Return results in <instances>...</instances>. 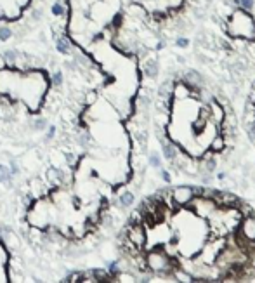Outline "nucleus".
<instances>
[{
  "label": "nucleus",
  "mask_w": 255,
  "mask_h": 283,
  "mask_svg": "<svg viewBox=\"0 0 255 283\" xmlns=\"http://www.w3.org/2000/svg\"><path fill=\"white\" fill-rule=\"evenodd\" d=\"M229 33H231L233 37H241V39H248V40L255 39L253 19L250 18L243 9L236 11L233 14L231 21H229Z\"/></svg>",
  "instance_id": "obj_1"
},
{
  "label": "nucleus",
  "mask_w": 255,
  "mask_h": 283,
  "mask_svg": "<svg viewBox=\"0 0 255 283\" xmlns=\"http://www.w3.org/2000/svg\"><path fill=\"white\" fill-rule=\"evenodd\" d=\"M148 266H150V269H153V271H168V269H172V261H170V257L165 256V254L155 252L148 257Z\"/></svg>",
  "instance_id": "obj_2"
},
{
  "label": "nucleus",
  "mask_w": 255,
  "mask_h": 283,
  "mask_svg": "<svg viewBox=\"0 0 255 283\" xmlns=\"http://www.w3.org/2000/svg\"><path fill=\"white\" fill-rule=\"evenodd\" d=\"M240 226H241V231H240L241 235H243L246 240L255 241V217L253 215H246V217L241 219Z\"/></svg>",
  "instance_id": "obj_3"
},
{
  "label": "nucleus",
  "mask_w": 255,
  "mask_h": 283,
  "mask_svg": "<svg viewBox=\"0 0 255 283\" xmlns=\"http://www.w3.org/2000/svg\"><path fill=\"white\" fill-rule=\"evenodd\" d=\"M193 197H195L193 190L186 188V186H180V188H175L174 191H172V200L180 203V205H186V203H189Z\"/></svg>",
  "instance_id": "obj_4"
},
{
  "label": "nucleus",
  "mask_w": 255,
  "mask_h": 283,
  "mask_svg": "<svg viewBox=\"0 0 255 283\" xmlns=\"http://www.w3.org/2000/svg\"><path fill=\"white\" fill-rule=\"evenodd\" d=\"M144 241H146V233L141 226L129 228V243H132L134 247L141 248L142 245H144Z\"/></svg>",
  "instance_id": "obj_5"
},
{
  "label": "nucleus",
  "mask_w": 255,
  "mask_h": 283,
  "mask_svg": "<svg viewBox=\"0 0 255 283\" xmlns=\"http://www.w3.org/2000/svg\"><path fill=\"white\" fill-rule=\"evenodd\" d=\"M162 149H163V155H165L167 160H174V158H177V148H175V144L163 143Z\"/></svg>",
  "instance_id": "obj_6"
},
{
  "label": "nucleus",
  "mask_w": 255,
  "mask_h": 283,
  "mask_svg": "<svg viewBox=\"0 0 255 283\" xmlns=\"http://www.w3.org/2000/svg\"><path fill=\"white\" fill-rule=\"evenodd\" d=\"M189 94H191L189 85H177V87H175V90H174L175 99H179V101H183V99L189 98Z\"/></svg>",
  "instance_id": "obj_7"
},
{
  "label": "nucleus",
  "mask_w": 255,
  "mask_h": 283,
  "mask_svg": "<svg viewBox=\"0 0 255 283\" xmlns=\"http://www.w3.org/2000/svg\"><path fill=\"white\" fill-rule=\"evenodd\" d=\"M174 278L179 281H193L195 280V276L189 274L188 269H174Z\"/></svg>",
  "instance_id": "obj_8"
},
{
  "label": "nucleus",
  "mask_w": 255,
  "mask_h": 283,
  "mask_svg": "<svg viewBox=\"0 0 255 283\" xmlns=\"http://www.w3.org/2000/svg\"><path fill=\"white\" fill-rule=\"evenodd\" d=\"M224 146H226L224 136H222V134L213 136V139H212V149H213V151H222Z\"/></svg>",
  "instance_id": "obj_9"
},
{
  "label": "nucleus",
  "mask_w": 255,
  "mask_h": 283,
  "mask_svg": "<svg viewBox=\"0 0 255 283\" xmlns=\"http://www.w3.org/2000/svg\"><path fill=\"white\" fill-rule=\"evenodd\" d=\"M146 73L150 75V77H155V75L158 73V65H156L155 59H150L146 63Z\"/></svg>",
  "instance_id": "obj_10"
},
{
  "label": "nucleus",
  "mask_w": 255,
  "mask_h": 283,
  "mask_svg": "<svg viewBox=\"0 0 255 283\" xmlns=\"http://www.w3.org/2000/svg\"><path fill=\"white\" fill-rule=\"evenodd\" d=\"M238 6L243 11H250L253 7V0H238Z\"/></svg>",
  "instance_id": "obj_11"
},
{
  "label": "nucleus",
  "mask_w": 255,
  "mask_h": 283,
  "mask_svg": "<svg viewBox=\"0 0 255 283\" xmlns=\"http://www.w3.org/2000/svg\"><path fill=\"white\" fill-rule=\"evenodd\" d=\"M120 200H122V205H123V207H127V205H132L134 197H132V195H130V193H125Z\"/></svg>",
  "instance_id": "obj_12"
},
{
  "label": "nucleus",
  "mask_w": 255,
  "mask_h": 283,
  "mask_svg": "<svg viewBox=\"0 0 255 283\" xmlns=\"http://www.w3.org/2000/svg\"><path fill=\"white\" fill-rule=\"evenodd\" d=\"M246 129H248V131H246V132H248L250 139H252V141H255V122L248 123V127H246Z\"/></svg>",
  "instance_id": "obj_13"
},
{
  "label": "nucleus",
  "mask_w": 255,
  "mask_h": 283,
  "mask_svg": "<svg viewBox=\"0 0 255 283\" xmlns=\"http://www.w3.org/2000/svg\"><path fill=\"white\" fill-rule=\"evenodd\" d=\"M9 37H11V30H7V28H4V30H0V39H2V40L9 39Z\"/></svg>",
  "instance_id": "obj_14"
},
{
  "label": "nucleus",
  "mask_w": 255,
  "mask_h": 283,
  "mask_svg": "<svg viewBox=\"0 0 255 283\" xmlns=\"http://www.w3.org/2000/svg\"><path fill=\"white\" fill-rule=\"evenodd\" d=\"M151 165H155V167H160V160H158V156H156V155H153V156H151Z\"/></svg>",
  "instance_id": "obj_15"
},
{
  "label": "nucleus",
  "mask_w": 255,
  "mask_h": 283,
  "mask_svg": "<svg viewBox=\"0 0 255 283\" xmlns=\"http://www.w3.org/2000/svg\"><path fill=\"white\" fill-rule=\"evenodd\" d=\"M188 44H189V40H186V39H177V45H179V47H186Z\"/></svg>",
  "instance_id": "obj_16"
},
{
  "label": "nucleus",
  "mask_w": 255,
  "mask_h": 283,
  "mask_svg": "<svg viewBox=\"0 0 255 283\" xmlns=\"http://www.w3.org/2000/svg\"><path fill=\"white\" fill-rule=\"evenodd\" d=\"M162 177L165 179L167 182H170V176H168V172H167V170H162Z\"/></svg>",
  "instance_id": "obj_17"
},
{
  "label": "nucleus",
  "mask_w": 255,
  "mask_h": 283,
  "mask_svg": "<svg viewBox=\"0 0 255 283\" xmlns=\"http://www.w3.org/2000/svg\"><path fill=\"white\" fill-rule=\"evenodd\" d=\"M52 11H54V14H63V9H61L59 6H54V9Z\"/></svg>",
  "instance_id": "obj_18"
}]
</instances>
